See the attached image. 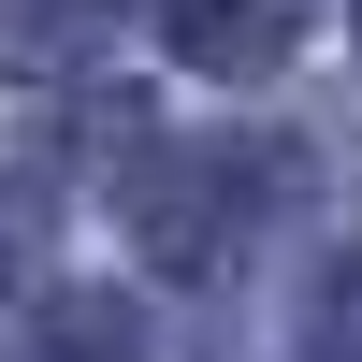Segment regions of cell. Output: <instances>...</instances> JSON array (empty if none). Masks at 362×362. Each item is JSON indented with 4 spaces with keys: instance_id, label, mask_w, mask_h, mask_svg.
Wrapping results in <instances>:
<instances>
[{
    "instance_id": "1",
    "label": "cell",
    "mask_w": 362,
    "mask_h": 362,
    "mask_svg": "<svg viewBox=\"0 0 362 362\" xmlns=\"http://www.w3.org/2000/svg\"><path fill=\"white\" fill-rule=\"evenodd\" d=\"M276 203V145H145L116 174V232H131L160 276H218L232 247Z\"/></svg>"
},
{
    "instance_id": "2",
    "label": "cell",
    "mask_w": 362,
    "mask_h": 362,
    "mask_svg": "<svg viewBox=\"0 0 362 362\" xmlns=\"http://www.w3.org/2000/svg\"><path fill=\"white\" fill-rule=\"evenodd\" d=\"M131 0H0V87H73L116 58Z\"/></svg>"
},
{
    "instance_id": "3",
    "label": "cell",
    "mask_w": 362,
    "mask_h": 362,
    "mask_svg": "<svg viewBox=\"0 0 362 362\" xmlns=\"http://www.w3.org/2000/svg\"><path fill=\"white\" fill-rule=\"evenodd\" d=\"M305 15L319 0H160V29H174L189 73H276V58L305 44Z\"/></svg>"
},
{
    "instance_id": "4",
    "label": "cell",
    "mask_w": 362,
    "mask_h": 362,
    "mask_svg": "<svg viewBox=\"0 0 362 362\" xmlns=\"http://www.w3.org/2000/svg\"><path fill=\"white\" fill-rule=\"evenodd\" d=\"M15 362H145V319L116 290H44L29 334H15Z\"/></svg>"
},
{
    "instance_id": "5",
    "label": "cell",
    "mask_w": 362,
    "mask_h": 362,
    "mask_svg": "<svg viewBox=\"0 0 362 362\" xmlns=\"http://www.w3.org/2000/svg\"><path fill=\"white\" fill-rule=\"evenodd\" d=\"M319 348H334V362H362V247L334 261V290H319Z\"/></svg>"
},
{
    "instance_id": "6",
    "label": "cell",
    "mask_w": 362,
    "mask_h": 362,
    "mask_svg": "<svg viewBox=\"0 0 362 362\" xmlns=\"http://www.w3.org/2000/svg\"><path fill=\"white\" fill-rule=\"evenodd\" d=\"M15 247H29V218H15V203H0V276H15Z\"/></svg>"
},
{
    "instance_id": "7",
    "label": "cell",
    "mask_w": 362,
    "mask_h": 362,
    "mask_svg": "<svg viewBox=\"0 0 362 362\" xmlns=\"http://www.w3.org/2000/svg\"><path fill=\"white\" fill-rule=\"evenodd\" d=\"M348 44H362V0H348Z\"/></svg>"
}]
</instances>
